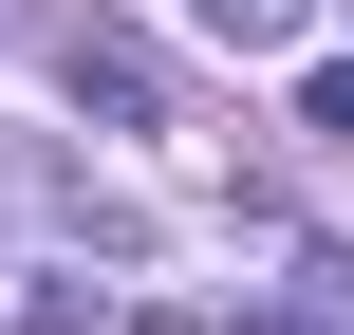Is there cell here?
Instances as JSON below:
<instances>
[{
	"mask_svg": "<svg viewBox=\"0 0 354 335\" xmlns=\"http://www.w3.org/2000/svg\"><path fill=\"white\" fill-rule=\"evenodd\" d=\"M205 19H224V37H299V0H205Z\"/></svg>",
	"mask_w": 354,
	"mask_h": 335,
	"instance_id": "cell-2",
	"label": "cell"
},
{
	"mask_svg": "<svg viewBox=\"0 0 354 335\" xmlns=\"http://www.w3.org/2000/svg\"><path fill=\"white\" fill-rule=\"evenodd\" d=\"M299 131H354V56H336V75H299Z\"/></svg>",
	"mask_w": 354,
	"mask_h": 335,
	"instance_id": "cell-1",
	"label": "cell"
}]
</instances>
